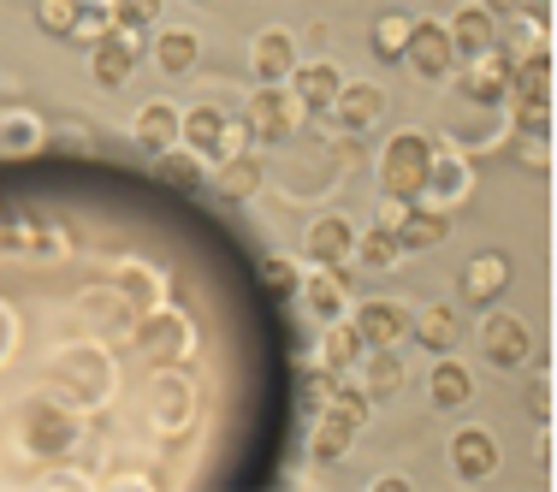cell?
I'll use <instances>...</instances> for the list:
<instances>
[{"label":"cell","instance_id":"2","mask_svg":"<svg viewBox=\"0 0 557 492\" xmlns=\"http://www.w3.org/2000/svg\"><path fill=\"white\" fill-rule=\"evenodd\" d=\"M428 167H433V143L421 131H397L380 155V184L397 202H421L428 196Z\"/></svg>","mask_w":557,"mask_h":492},{"label":"cell","instance_id":"20","mask_svg":"<svg viewBox=\"0 0 557 492\" xmlns=\"http://www.w3.org/2000/svg\"><path fill=\"white\" fill-rule=\"evenodd\" d=\"M297 291H302V303H309V315H321V321H338V315L350 309V291H344L338 268H321V273H309Z\"/></svg>","mask_w":557,"mask_h":492},{"label":"cell","instance_id":"3","mask_svg":"<svg viewBox=\"0 0 557 492\" xmlns=\"http://www.w3.org/2000/svg\"><path fill=\"white\" fill-rule=\"evenodd\" d=\"M397 60H409V72H416V77L440 84V77H450V65H457V48H450L445 24L409 19V36H404V54H397Z\"/></svg>","mask_w":557,"mask_h":492},{"label":"cell","instance_id":"33","mask_svg":"<svg viewBox=\"0 0 557 492\" xmlns=\"http://www.w3.org/2000/svg\"><path fill=\"white\" fill-rule=\"evenodd\" d=\"M36 143H42V131H36V119H30V113H18L7 131H0V149H12V155H30Z\"/></svg>","mask_w":557,"mask_h":492},{"label":"cell","instance_id":"9","mask_svg":"<svg viewBox=\"0 0 557 492\" xmlns=\"http://www.w3.org/2000/svg\"><path fill=\"white\" fill-rule=\"evenodd\" d=\"M450 469H457L462 481H486V475L498 469V439L486 428H457L450 433Z\"/></svg>","mask_w":557,"mask_h":492},{"label":"cell","instance_id":"5","mask_svg":"<svg viewBox=\"0 0 557 492\" xmlns=\"http://www.w3.org/2000/svg\"><path fill=\"white\" fill-rule=\"evenodd\" d=\"M137 54H143L137 30H101L96 42H89V77H96L101 89H119L137 72Z\"/></svg>","mask_w":557,"mask_h":492},{"label":"cell","instance_id":"31","mask_svg":"<svg viewBox=\"0 0 557 492\" xmlns=\"http://www.w3.org/2000/svg\"><path fill=\"white\" fill-rule=\"evenodd\" d=\"M72 19H77V0H42V7H36L42 36H72Z\"/></svg>","mask_w":557,"mask_h":492},{"label":"cell","instance_id":"35","mask_svg":"<svg viewBox=\"0 0 557 492\" xmlns=\"http://www.w3.org/2000/svg\"><path fill=\"white\" fill-rule=\"evenodd\" d=\"M261 273H268V285L278 291V297H290V291H297V268H290V261L268 256V261H261Z\"/></svg>","mask_w":557,"mask_h":492},{"label":"cell","instance_id":"6","mask_svg":"<svg viewBox=\"0 0 557 492\" xmlns=\"http://www.w3.org/2000/svg\"><path fill=\"white\" fill-rule=\"evenodd\" d=\"M178 137L190 143V155H214V161H225L232 149H244V137H237L232 125H225V113L220 108H190V113H178Z\"/></svg>","mask_w":557,"mask_h":492},{"label":"cell","instance_id":"24","mask_svg":"<svg viewBox=\"0 0 557 492\" xmlns=\"http://www.w3.org/2000/svg\"><path fill=\"white\" fill-rule=\"evenodd\" d=\"M220 196H232V202H244V196H256L261 190V161H256V149H232L220 161Z\"/></svg>","mask_w":557,"mask_h":492},{"label":"cell","instance_id":"32","mask_svg":"<svg viewBox=\"0 0 557 492\" xmlns=\"http://www.w3.org/2000/svg\"><path fill=\"white\" fill-rule=\"evenodd\" d=\"M101 30H113V12L96 7V0H77V19H72V36H84V42H96Z\"/></svg>","mask_w":557,"mask_h":492},{"label":"cell","instance_id":"23","mask_svg":"<svg viewBox=\"0 0 557 492\" xmlns=\"http://www.w3.org/2000/svg\"><path fill=\"white\" fill-rule=\"evenodd\" d=\"M154 172H161V184H172V190H184V196H196V190L208 184V167L196 161L190 149H178V143L154 155Z\"/></svg>","mask_w":557,"mask_h":492},{"label":"cell","instance_id":"27","mask_svg":"<svg viewBox=\"0 0 557 492\" xmlns=\"http://www.w3.org/2000/svg\"><path fill=\"white\" fill-rule=\"evenodd\" d=\"M409 332H416L428 350H450L457 344V309H445V303H433V309L409 315Z\"/></svg>","mask_w":557,"mask_h":492},{"label":"cell","instance_id":"21","mask_svg":"<svg viewBox=\"0 0 557 492\" xmlns=\"http://www.w3.org/2000/svg\"><path fill=\"white\" fill-rule=\"evenodd\" d=\"M428 392H433V404H440V409H462L474 397V374L440 350V362H433V374H428Z\"/></svg>","mask_w":557,"mask_h":492},{"label":"cell","instance_id":"22","mask_svg":"<svg viewBox=\"0 0 557 492\" xmlns=\"http://www.w3.org/2000/svg\"><path fill=\"white\" fill-rule=\"evenodd\" d=\"M362 332H356V321H326V339H321V368H333V374H344V368H356L362 362Z\"/></svg>","mask_w":557,"mask_h":492},{"label":"cell","instance_id":"14","mask_svg":"<svg viewBox=\"0 0 557 492\" xmlns=\"http://www.w3.org/2000/svg\"><path fill=\"white\" fill-rule=\"evenodd\" d=\"M504 291H510V261H504L498 249H486V256H474L469 268H462V297L469 303H486V309H493Z\"/></svg>","mask_w":557,"mask_h":492},{"label":"cell","instance_id":"29","mask_svg":"<svg viewBox=\"0 0 557 492\" xmlns=\"http://www.w3.org/2000/svg\"><path fill=\"white\" fill-rule=\"evenodd\" d=\"M113 30H149L161 24V0H113Z\"/></svg>","mask_w":557,"mask_h":492},{"label":"cell","instance_id":"37","mask_svg":"<svg viewBox=\"0 0 557 492\" xmlns=\"http://www.w3.org/2000/svg\"><path fill=\"white\" fill-rule=\"evenodd\" d=\"M474 7H486L493 19H504V12H522V0H474Z\"/></svg>","mask_w":557,"mask_h":492},{"label":"cell","instance_id":"10","mask_svg":"<svg viewBox=\"0 0 557 492\" xmlns=\"http://www.w3.org/2000/svg\"><path fill=\"white\" fill-rule=\"evenodd\" d=\"M392 232H397V244H404V249H433V244H445V237H450V208L409 202L404 220H397Z\"/></svg>","mask_w":557,"mask_h":492},{"label":"cell","instance_id":"8","mask_svg":"<svg viewBox=\"0 0 557 492\" xmlns=\"http://www.w3.org/2000/svg\"><path fill=\"white\" fill-rule=\"evenodd\" d=\"M510 65H516V54L493 42L486 54H474L469 72H462V96H469V101H481V108H493V101H504V96H510Z\"/></svg>","mask_w":557,"mask_h":492},{"label":"cell","instance_id":"36","mask_svg":"<svg viewBox=\"0 0 557 492\" xmlns=\"http://www.w3.org/2000/svg\"><path fill=\"white\" fill-rule=\"evenodd\" d=\"M302 385H309V404H314V409H321V404H326V397H333V392H338V374H333V368H314V374H309V380H302Z\"/></svg>","mask_w":557,"mask_h":492},{"label":"cell","instance_id":"19","mask_svg":"<svg viewBox=\"0 0 557 492\" xmlns=\"http://www.w3.org/2000/svg\"><path fill=\"white\" fill-rule=\"evenodd\" d=\"M131 137H137V149H149V155H161L178 143V108L172 101H149V108L137 113V125H131Z\"/></svg>","mask_w":557,"mask_h":492},{"label":"cell","instance_id":"13","mask_svg":"<svg viewBox=\"0 0 557 492\" xmlns=\"http://www.w3.org/2000/svg\"><path fill=\"white\" fill-rule=\"evenodd\" d=\"M356 368H362L368 404H380V397H397V392H404V362H397V344H368Z\"/></svg>","mask_w":557,"mask_h":492},{"label":"cell","instance_id":"28","mask_svg":"<svg viewBox=\"0 0 557 492\" xmlns=\"http://www.w3.org/2000/svg\"><path fill=\"white\" fill-rule=\"evenodd\" d=\"M196 54H202V48H196L190 30H161V36H154V60H161V72H172V77L190 72Z\"/></svg>","mask_w":557,"mask_h":492},{"label":"cell","instance_id":"1","mask_svg":"<svg viewBox=\"0 0 557 492\" xmlns=\"http://www.w3.org/2000/svg\"><path fill=\"white\" fill-rule=\"evenodd\" d=\"M368 409H374V404H368L362 385H338V392L321 404V421H314L309 451H314L321 463H338L344 451H350V439L368 428Z\"/></svg>","mask_w":557,"mask_h":492},{"label":"cell","instance_id":"17","mask_svg":"<svg viewBox=\"0 0 557 492\" xmlns=\"http://www.w3.org/2000/svg\"><path fill=\"white\" fill-rule=\"evenodd\" d=\"M428 190L440 196V208H457L462 196L474 190V167L462 155H440L433 149V167H428Z\"/></svg>","mask_w":557,"mask_h":492},{"label":"cell","instance_id":"11","mask_svg":"<svg viewBox=\"0 0 557 492\" xmlns=\"http://www.w3.org/2000/svg\"><path fill=\"white\" fill-rule=\"evenodd\" d=\"M309 261L314 268H344V261L356 256V232H350V220H338V214H321L309 225Z\"/></svg>","mask_w":557,"mask_h":492},{"label":"cell","instance_id":"12","mask_svg":"<svg viewBox=\"0 0 557 492\" xmlns=\"http://www.w3.org/2000/svg\"><path fill=\"white\" fill-rule=\"evenodd\" d=\"M326 113H333L344 131H368L380 113H386V89L380 84H338V96H333Z\"/></svg>","mask_w":557,"mask_h":492},{"label":"cell","instance_id":"26","mask_svg":"<svg viewBox=\"0 0 557 492\" xmlns=\"http://www.w3.org/2000/svg\"><path fill=\"white\" fill-rule=\"evenodd\" d=\"M397 256H404V244H397L392 225H368V232H356V261H362V268L386 273V268H397Z\"/></svg>","mask_w":557,"mask_h":492},{"label":"cell","instance_id":"7","mask_svg":"<svg viewBox=\"0 0 557 492\" xmlns=\"http://www.w3.org/2000/svg\"><path fill=\"white\" fill-rule=\"evenodd\" d=\"M528 350H534V339H528V327L516 321V315H486L481 321V356L493 368H522L528 362Z\"/></svg>","mask_w":557,"mask_h":492},{"label":"cell","instance_id":"25","mask_svg":"<svg viewBox=\"0 0 557 492\" xmlns=\"http://www.w3.org/2000/svg\"><path fill=\"white\" fill-rule=\"evenodd\" d=\"M290 65H297V42H290L285 30H261L256 36V77H261V84L290 77Z\"/></svg>","mask_w":557,"mask_h":492},{"label":"cell","instance_id":"15","mask_svg":"<svg viewBox=\"0 0 557 492\" xmlns=\"http://www.w3.org/2000/svg\"><path fill=\"white\" fill-rule=\"evenodd\" d=\"M344 77L333 72V65H290V101H297L302 113H326L333 108Z\"/></svg>","mask_w":557,"mask_h":492},{"label":"cell","instance_id":"16","mask_svg":"<svg viewBox=\"0 0 557 492\" xmlns=\"http://www.w3.org/2000/svg\"><path fill=\"white\" fill-rule=\"evenodd\" d=\"M356 332H362V344H397V339H409V309L374 297V303L356 309Z\"/></svg>","mask_w":557,"mask_h":492},{"label":"cell","instance_id":"34","mask_svg":"<svg viewBox=\"0 0 557 492\" xmlns=\"http://www.w3.org/2000/svg\"><path fill=\"white\" fill-rule=\"evenodd\" d=\"M522 404H528V416H534V421H546V416H552V380L534 374V380H528V397H522Z\"/></svg>","mask_w":557,"mask_h":492},{"label":"cell","instance_id":"4","mask_svg":"<svg viewBox=\"0 0 557 492\" xmlns=\"http://www.w3.org/2000/svg\"><path fill=\"white\" fill-rule=\"evenodd\" d=\"M297 101H290V89H278V84H261L256 96H249V108H244V131L256 143H285L290 131H297Z\"/></svg>","mask_w":557,"mask_h":492},{"label":"cell","instance_id":"30","mask_svg":"<svg viewBox=\"0 0 557 492\" xmlns=\"http://www.w3.org/2000/svg\"><path fill=\"white\" fill-rule=\"evenodd\" d=\"M404 36H409V19H404V12L374 19V54H380V60H397V54H404Z\"/></svg>","mask_w":557,"mask_h":492},{"label":"cell","instance_id":"18","mask_svg":"<svg viewBox=\"0 0 557 492\" xmlns=\"http://www.w3.org/2000/svg\"><path fill=\"white\" fill-rule=\"evenodd\" d=\"M445 36H450V48H457L462 60L486 54V48H493V12H486V7H462V12H450Z\"/></svg>","mask_w":557,"mask_h":492}]
</instances>
